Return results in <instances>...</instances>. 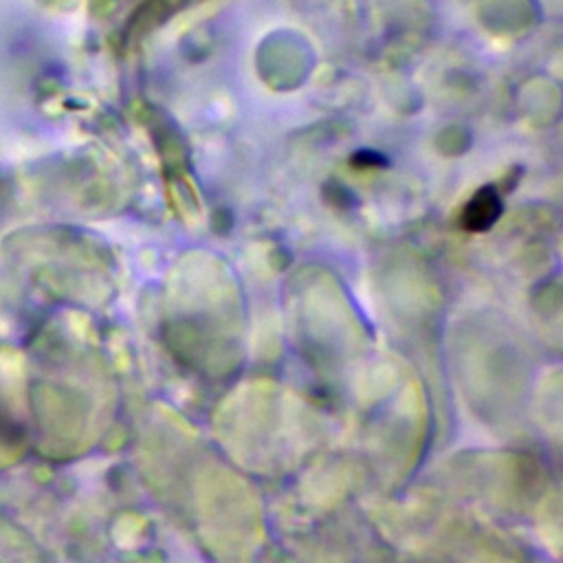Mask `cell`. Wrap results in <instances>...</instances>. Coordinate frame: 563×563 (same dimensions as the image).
Listing matches in <instances>:
<instances>
[{"label":"cell","mask_w":563,"mask_h":563,"mask_svg":"<svg viewBox=\"0 0 563 563\" xmlns=\"http://www.w3.org/2000/svg\"><path fill=\"white\" fill-rule=\"evenodd\" d=\"M501 211H504L501 196L493 185H484L464 205L462 224L466 231L482 233V231H488L499 220Z\"/></svg>","instance_id":"6da1fadb"},{"label":"cell","mask_w":563,"mask_h":563,"mask_svg":"<svg viewBox=\"0 0 563 563\" xmlns=\"http://www.w3.org/2000/svg\"><path fill=\"white\" fill-rule=\"evenodd\" d=\"M352 165H356V167H365V165L383 167V165H387V158L383 154H376V152H369V150H361V152H356L352 156Z\"/></svg>","instance_id":"7a4b0ae2"}]
</instances>
